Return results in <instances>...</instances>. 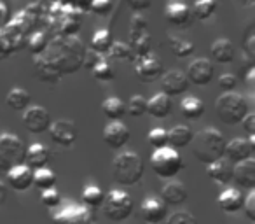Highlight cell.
Wrapping results in <instances>:
<instances>
[{
	"mask_svg": "<svg viewBox=\"0 0 255 224\" xmlns=\"http://www.w3.org/2000/svg\"><path fill=\"white\" fill-rule=\"evenodd\" d=\"M86 47L77 37L65 35L47 44L46 51L35 58V75L42 82L56 84L65 74H74L82 67Z\"/></svg>",
	"mask_w": 255,
	"mask_h": 224,
	"instance_id": "cell-1",
	"label": "cell"
},
{
	"mask_svg": "<svg viewBox=\"0 0 255 224\" xmlns=\"http://www.w3.org/2000/svg\"><path fill=\"white\" fill-rule=\"evenodd\" d=\"M226 144L227 142L224 139V135L215 128L201 130L196 135H192L191 140L192 154L203 165H210L219 160V158H222L224 151H226Z\"/></svg>",
	"mask_w": 255,
	"mask_h": 224,
	"instance_id": "cell-2",
	"label": "cell"
},
{
	"mask_svg": "<svg viewBox=\"0 0 255 224\" xmlns=\"http://www.w3.org/2000/svg\"><path fill=\"white\" fill-rule=\"evenodd\" d=\"M143 172H145L143 160L135 151H124L114 158L112 177L121 186H135L143 177Z\"/></svg>",
	"mask_w": 255,
	"mask_h": 224,
	"instance_id": "cell-3",
	"label": "cell"
},
{
	"mask_svg": "<svg viewBox=\"0 0 255 224\" xmlns=\"http://www.w3.org/2000/svg\"><path fill=\"white\" fill-rule=\"evenodd\" d=\"M248 102L240 93L227 91L217 98L215 102V114L226 125H240L241 119L248 112Z\"/></svg>",
	"mask_w": 255,
	"mask_h": 224,
	"instance_id": "cell-4",
	"label": "cell"
},
{
	"mask_svg": "<svg viewBox=\"0 0 255 224\" xmlns=\"http://www.w3.org/2000/svg\"><path fill=\"white\" fill-rule=\"evenodd\" d=\"M150 167H152L154 174L159 177L173 179L184 167V161H182V156L177 149L164 146L159 149H154L152 156H150Z\"/></svg>",
	"mask_w": 255,
	"mask_h": 224,
	"instance_id": "cell-5",
	"label": "cell"
},
{
	"mask_svg": "<svg viewBox=\"0 0 255 224\" xmlns=\"http://www.w3.org/2000/svg\"><path fill=\"white\" fill-rule=\"evenodd\" d=\"M102 207H103V214H105L110 221L121 223V221H126L128 217L133 214L135 203H133L131 196L128 195L126 191L112 189V191H109L105 195Z\"/></svg>",
	"mask_w": 255,
	"mask_h": 224,
	"instance_id": "cell-6",
	"label": "cell"
},
{
	"mask_svg": "<svg viewBox=\"0 0 255 224\" xmlns=\"http://www.w3.org/2000/svg\"><path fill=\"white\" fill-rule=\"evenodd\" d=\"M25 144L14 133H0V168H11L19 165L25 158Z\"/></svg>",
	"mask_w": 255,
	"mask_h": 224,
	"instance_id": "cell-7",
	"label": "cell"
},
{
	"mask_svg": "<svg viewBox=\"0 0 255 224\" xmlns=\"http://www.w3.org/2000/svg\"><path fill=\"white\" fill-rule=\"evenodd\" d=\"M95 214L89 207L68 203L53 216V224H93Z\"/></svg>",
	"mask_w": 255,
	"mask_h": 224,
	"instance_id": "cell-8",
	"label": "cell"
},
{
	"mask_svg": "<svg viewBox=\"0 0 255 224\" xmlns=\"http://www.w3.org/2000/svg\"><path fill=\"white\" fill-rule=\"evenodd\" d=\"M133 63H135L136 75L143 82H154L163 75V61L157 56H154L152 53H147L143 56H135Z\"/></svg>",
	"mask_w": 255,
	"mask_h": 224,
	"instance_id": "cell-9",
	"label": "cell"
},
{
	"mask_svg": "<svg viewBox=\"0 0 255 224\" xmlns=\"http://www.w3.org/2000/svg\"><path fill=\"white\" fill-rule=\"evenodd\" d=\"M23 125L30 133H44L47 132L51 125V114L49 110L42 105H32L26 107L23 114Z\"/></svg>",
	"mask_w": 255,
	"mask_h": 224,
	"instance_id": "cell-10",
	"label": "cell"
},
{
	"mask_svg": "<svg viewBox=\"0 0 255 224\" xmlns=\"http://www.w3.org/2000/svg\"><path fill=\"white\" fill-rule=\"evenodd\" d=\"M47 132H49L51 139H53L54 142L60 144V146H63V147L74 146L75 140H77V135H79L77 125H75L74 121H70V119H58V121H51Z\"/></svg>",
	"mask_w": 255,
	"mask_h": 224,
	"instance_id": "cell-11",
	"label": "cell"
},
{
	"mask_svg": "<svg viewBox=\"0 0 255 224\" xmlns=\"http://www.w3.org/2000/svg\"><path fill=\"white\" fill-rule=\"evenodd\" d=\"M187 75L189 82L196 86H206L213 81V75H215V68L213 63L206 58H198V60L191 61L187 67Z\"/></svg>",
	"mask_w": 255,
	"mask_h": 224,
	"instance_id": "cell-12",
	"label": "cell"
},
{
	"mask_svg": "<svg viewBox=\"0 0 255 224\" xmlns=\"http://www.w3.org/2000/svg\"><path fill=\"white\" fill-rule=\"evenodd\" d=\"M159 79H161V89H163V93L168 96L184 95L189 89V86H191L185 72L178 70V68H173V70L166 72V74H163Z\"/></svg>",
	"mask_w": 255,
	"mask_h": 224,
	"instance_id": "cell-13",
	"label": "cell"
},
{
	"mask_svg": "<svg viewBox=\"0 0 255 224\" xmlns=\"http://www.w3.org/2000/svg\"><path fill=\"white\" fill-rule=\"evenodd\" d=\"M164 18L170 25L177 26V28H189L192 19H194V14L187 4H184L180 0H173L164 9Z\"/></svg>",
	"mask_w": 255,
	"mask_h": 224,
	"instance_id": "cell-14",
	"label": "cell"
},
{
	"mask_svg": "<svg viewBox=\"0 0 255 224\" xmlns=\"http://www.w3.org/2000/svg\"><path fill=\"white\" fill-rule=\"evenodd\" d=\"M255 151V135H248V139H233L229 144H226V151L224 156L231 163H238L247 158H250Z\"/></svg>",
	"mask_w": 255,
	"mask_h": 224,
	"instance_id": "cell-15",
	"label": "cell"
},
{
	"mask_svg": "<svg viewBox=\"0 0 255 224\" xmlns=\"http://www.w3.org/2000/svg\"><path fill=\"white\" fill-rule=\"evenodd\" d=\"M129 140V130L119 119H114L103 130V142L112 149H123Z\"/></svg>",
	"mask_w": 255,
	"mask_h": 224,
	"instance_id": "cell-16",
	"label": "cell"
},
{
	"mask_svg": "<svg viewBox=\"0 0 255 224\" xmlns=\"http://www.w3.org/2000/svg\"><path fill=\"white\" fill-rule=\"evenodd\" d=\"M233 181L241 189H254L255 188V160L247 158L243 161H238L233 165Z\"/></svg>",
	"mask_w": 255,
	"mask_h": 224,
	"instance_id": "cell-17",
	"label": "cell"
},
{
	"mask_svg": "<svg viewBox=\"0 0 255 224\" xmlns=\"http://www.w3.org/2000/svg\"><path fill=\"white\" fill-rule=\"evenodd\" d=\"M142 217L149 224H159L166 219V203L157 196H147L142 202Z\"/></svg>",
	"mask_w": 255,
	"mask_h": 224,
	"instance_id": "cell-18",
	"label": "cell"
},
{
	"mask_svg": "<svg viewBox=\"0 0 255 224\" xmlns=\"http://www.w3.org/2000/svg\"><path fill=\"white\" fill-rule=\"evenodd\" d=\"M32 179H33V172L30 167L19 163L14 167L9 168L7 172V182L12 189L16 191H26V189L32 188Z\"/></svg>",
	"mask_w": 255,
	"mask_h": 224,
	"instance_id": "cell-19",
	"label": "cell"
},
{
	"mask_svg": "<svg viewBox=\"0 0 255 224\" xmlns=\"http://www.w3.org/2000/svg\"><path fill=\"white\" fill-rule=\"evenodd\" d=\"M206 175L217 184L227 186L229 182H233V163L224 156L219 158L213 163L206 165Z\"/></svg>",
	"mask_w": 255,
	"mask_h": 224,
	"instance_id": "cell-20",
	"label": "cell"
},
{
	"mask_svg": "<svg viewBox=\"0 0 255 224\" xmlns=\"http://www.w3.org/2000/svg\"><path fill=\"white\" fill-rule=\"evenodd\" d=\"M173 112V100L171 96L164 95L163 91L156 93L150 100H147V114H150L152 118L164 119Z\"/></svg>",
	"mask_w": 255,
	"mask_h": 224,
	"instance_id": "cell-21",
	"label": "cell"
},
{
	"mask_svg": "<svg viewBox=\"0 0 255 224\" xmlns=\"http://www.w3.org/2000/svg\"><path fill=\"white\" fill-rule=\"evenodd\" d=\"M49 160H51V151H49V147L44 146V144L35 142L25 149V158H23V161H25L26 167L42 168L49 163Z\"/></svg>",
	"mask_w": 255,
	"mask_h": 224,
	"instance_id": "cell-22",
	"label": "cell"
},
{
	"mask_svg": "<svg viewBox=\"0 0 255 224\" xmlns=\"http://www.w3.org/2000/svg\"><path fill=\"white\" fill-rule=\"evenodd\" d=\"M187 198H189V191L184 182H180V181L168 182V184H164L163 189H161V200H163L166 205H182V203H185Z\"/></svg>",
	"mask_w": 255,
	"mask_h": 224,
	"instance_id": "cell-23",
	"label": "cell"
},
{
	"mask_svg": "<svg viewBox=\"0 0 255 224\" xmlns=\"http://www.w3.org/2000/svg\"><path fill=\"white\" fill-rule=\"evenodd\" d=\"M243 202H245V196L236 188H227L219 195V207L226 214L240 212L241 207H243Z\"/></svg>",
	"mask_w": 255,
	"mask_h": 224,
	"instance_id": "cell-24",
	"label": "cell"
},
{
	"mask_svg": "<svg viewBox=\"0 0 255 224\" xmlns=\"http://www.w3.org/2000/svg\"><path fill=\"white\" fill-rule=\"evenodd\" d=\"M210 53H212V58L217 61V63H231V61L234 60L236 49H234L233 42H231L229 39L220 37V39H217L212 42Z\"/></svg>",
	"mask_w": 255,
	"mask_h": 224,
	"instance_id": "cell-25",
	"label": "cell"
},
{
	"mask_svg": "<svg viewBox=\"0 0 255 224\" xmlns=\"http://www.w3.org/2000/svg\"><path fill=\"white\" fill-rule=\"evenodd\" d=\"M192 130L189 128L187 125H177L173 126V128L168 132V142L171 144L170 147H173V149H184V147H187L189 144H191L192 140Z\"/></svg>",
	"mask_w": 255,
	"mask_h": 224,
	"instance_id": "cell-26",
	"label": "cell"
},
{
	"mask_svg": "<svg viewBox=\"0 0 255 224\" xmlns=\"http://www.w3.org/2000/svg\"><path fill=\"white\" fill-rule=\"evenodd\" d=\"M180 112L187 119H199L205 114V103L194 95L185 96L180 102Z\"/></svg>",
	"mask_w": 255,
	"mask_h": 224,
	"instance_id": "cell-27",
	"label": "cell"
},
{
	"mask_svg": "<svg viewBox=\"0 0 255 224\" xmlns=\"http://www.w3.org/2000/svg\"><path fill=\"white\" fill-rule=\"evenodd\" d=\"M102 112L107 119H110V121L121 119L124 114H126V103H124L119 96H109V98L103 100Z\"/></svg>",
	"mask_w": 255,
	"mask_h": 224,
	"instance_id": "cell-28",
	"label": "cell"
},
{
	"mask_svg": "<svg viewBox=\"0 0 255 224\" xmlns=\"http://www.w3.org/2000/svg\"><path fill=\"white\" fill-rule=\"evenodd\" d=\"M114 42V37H112V32L109 28H98L95 32V35L91 37V47L89 49L96 51L100 54H105L107 51L110 49Z\"/></svg>",
	"mask_w": 255,
	"mask_h": 224,
	"instance_id": "cell-29",
	"label": "cell"
},
{
	"mask_svg": "<svg viewBox=\"0 0 255 224\" xmlns=\"http://www.w3.org/2000/svg\"><path fill=\"white\" fill-rule=\"evenodd\" d=\"M30 93L23 88H12L11 91L7 93V105L11 107L16 112H21L26 107L30 105Z\"/></svg>",
	"mask_w": 255,
	"mask_h": 224,
	"instance_id": "cell-30",
	"label": "cell"
},
{
	"mask_svg": "<svg viewBox=\"0 0 255 224\" xmlns=\"http://www.w3.org/2000/svg\"><path fill=\"white\" fill-rule=\"evenodd\" d=\"M56 184V174L49 168L42 167V168H37L33 172V179H32V186H35L37 189L44 191V189H49V188H54Z\"/></svg>",
	"mask_w": 255,
	"mask_h": 224,
	"instance_id": "cell-31",
	"label": "cell"
},
{
	"mask_svg": "<svg viewBox=\"0 0 255 224\" xmlns=\"http://www.w3.org/2000/svg\"><path fill=\"white\" fill-rule=\"evenodd\" d=\"M217 7H219V2H217V0H196L194 7H192V14H194L199 21H208L217 12Z\"/></svg>",
	"mask_w": 255,
	"mask_h": 224,
	"instance_id": "cell-32",
	"label": "cell"
},
{
	"mask_svg": "<svg viewBox=\"0 0 255 224\" xmlns=\"http://www.w3.org/2000/svg\"><path fill=\"white\" fill-rule=\"evenodd\" d=\"M81 196H82V202H84V205L89 207V209H98V207H102L103 198H105L103 191L95 184L86 186V188L82 189Z\"/></svg>",
	"mask_w": 255,
	"mask_h": 224,
	"instance_id": "cell-33",
	"label": "cell"
},
{
	"mask_svg": "<svg viewBox=\"0 0 255 224\" xmlns=\"http://www.w3.org/2000/svg\"><path fill=\"white\" fill-rule=\"evenodd\" d=\"M129 40H131V51L135 53V56H143L152 49V37H150L149 32L129 37Z\"/></svg>",
	"mask_w": 255,
	"mask_h": 224,
	"instance_id": "cell-34",
	"label": "cell"
},
{
	"mask_svg": "<svg viewBox=\"0 0 255 224\" xmlns=\"http://www.w3.org/2000/svg\"><path fill=\"white\" fill-rule=\"evenodd\" d=\"M107 54H109L110 58H114V60H121V61L133 60V58H135V53L131 51V46H128L123 40H114L110 49L107 51Z\"/></svg>",
	"mask_w": 255,
	"mask_h": 224,
	"instance_id": "cell-35",
	"label": "cell"
},
{
	"mask_svg": "<svg viewBox=\"0 0 255 224\" xmlns=\"http://www.w3.org/2000/svg\"><path fill=\"white\" fill-rule=\"evenodd\" d=\"M91 72H93V77H95L96 81H100V82L114 81V77H116L112 65H110L109 61L105 60V58H102V60H100L98 63H96L95 67L91 68Z\"/></svg>",
	"mask_w": 255,
	"mask_h": 224,
	"instance_id": "cell-36",
	"label": "cell"
},
{
	"mask_svg": "<svg viewBox=\"0 0 255 224\" xmlns=\"http://www.w3.org/2000/svg\"><path fill=\"white\" fill-rule=\"evenodd\" d=\"M170 47L173 51V54L177 58H185V56H191L194 53V44L191 40H185V39H178V37H170Z\"/></svg>",
	"mask_w": 255,
	"mask_h": 224,
	"instance_id": "cell-37",
	"label": "cell"
},
{
	"mask_svg": "<svg viewBox=\"0 0 255 224\" xmlns=\"http://www.w3.org/2000/svg\"><path fill=\"white\" fill-rule=\"evenodd\" d=\"M47 35L44 32H35L30 35L28 39V49L32 51L35 56H39V54H42L44 51H46L47 47Z\"/></svg>",
	"mask_w": 255,
	"mask_h": 224,
	"instance_id": "cell-38",
	"label": "cell"
},
{
	"mask_svg": "<svg viewBox=\"0 0 255 224\" xmlns=\"http://www.w3.org/2000/svg\"><path fill=\"white\" fill-rule=\"evenodd\" d=\"M126 109L133 118H142L143 114H147V100L142 95H133Z\"/></svg>",
	"mask_w": 255,
	"mask_h": 224,
	"instance_id": "cell-39",
	"label": "cell"
},
{
	"mask_svg": "<svg viewBox=\"0 0 255 224\" xmlns=\"http://www.w3.org/2000/svg\"><path fill=\"white\" fill-rule=\"evenodd\" d=\"M143 32H149V19L143 14H135L129 23V37L140 35Z\"/></svg>",
	"mask_w": 255,
	"mask_h": 224,
	"instance_id": "cell-40",
	"label": "cell"
},
{
	"mask_svg": "<svg viewBox=\"0 0 255 224\" xmlns=\"http://www.w3.org/2000/svg\"><path fill=\"white\" fill-rule=\"evenodd\" d=\"M147 140L149 144L154 147V149H159V147H164L168 144V132L163 128H154L149 132L147 135Z\"/></svg>",
	"mask_w": 255,
	"mask_h": 224,
	"instance_id": "cell-41",
	"label": "cell"
},
{
	"mask_svg": "<svg viewBox=\"0 0 255 224\" xmlns=\"http://www.w3.org/2000/svg\"><path fill=\"white\" fill-rule=\"evenodd\" d=\"M40 202H42V205H46L47 209H56V207L61 203V196L54 188H49V189H44L42 191Z\"/></svg>",
	"mask_w": 255,
	"mask_h": 224,
	"instance_id": "cell-42",
	"label": "cell"
},
{
	"mask_svg": "<svg viewBox=\"0 0 255 224\" xmlns=\"http://www.w3.org/2000/svg\"><path fill=\"white\" fill-rule=\"evenodd\" d=\"M166 224H198V219L187 210H178L168 217Z\"/></svg>",
	"mask_w": 255,
	"mask_h": 224,
	"instance_id": "cell-43",
	"label": "cell"
},
{
	"mask_svg": "<svg viewBox=\"0 0 255 224\" xmlns=\"http://www.w3.org/2000/svg\"><path fill=\"white\" fill-rule=\"evenodd\" d=\"M112 0H91L89 4V11L96 16H107L112 11Z\"/></svg>",
	"mask_w": 255,
	"mask_h": 224,
	"instance_id": "cell-44",
	"label": "cell"
},
{
	"mask_svg": "<svg viewBox=\"0 0 255 224\" xmlns=\"http://www.w3.org/2000/svg\"><path fill=\"white\" fill-rule=\"evenodd\" d=\"M241 210H245V216L248 217L250 223H255V191L254 189H250V193L245 196V202H243Z\"/></svg>",
	"mask_w": 255,
	"mask_h": 224,
	"instance_id": "cell-45",
	"label": "cell"
},
{
	"mask_svg": "<svg viewBox=\"0 0 255 224\" xmlns=\"http://www.w3.org/2000/svg\"><path fill=\"white\" fill-rule=\"evenodd\" d=\"M236 86H238V77L234 74H222L219 77V88L222 93L234 91Z\"/></svg>",
	"mask_w": 255,
	"mask_h": 224,
	"instance_id": "cell-46",
	"label": "cell"
},
{
	"mask_svg": "<svg viewBox=\"0 0 255 224\" xmlns=\"http://www.w3.org/2000/svg\"><path fill=\"white\" fill-rule=\"evenodd\" d=\"M102 54L96 53V51L93 49H86V54H84V60H82V67H86L88 70H91L93 67H95L96 63H98L100 60H102Z\"/></svg>",
	"mask_w": 255,
	"mask_h": 224,
	"instance_id": "cell-47",
	"label": "cell"
},
{
	"mask_svg": "<svg viewBox=\"0 0 255 224\" xmlns=\"http://www.w3.org/2000/svg\"><path fill=\"white\" fill-rule=\"evenodd\" d=\"M241 125H243L245 132H247L248 135H255V114H254V112H250V110H248L247 116L241 119Z\"/></svg>",
	"mask_w": 255,
	"mask_h": 224,
	"instance_id": "cell-48",
	"label": "cell"
},
{
	"mask_svg": "<svg viewBox=\"0 0 255 224\" xmlns=\"http://www.w3.org/2000/svg\"><path fill=\"white\" fill-rule=\"evenodd\" d=\"M126 4L133 9V11L140 12L145 11V9L150 7V0H126Z\"/></svg>",
	"mask_w": 255,
	"mask_h": 224,
	"instance_id": "cell-49",
	"label": "cell"
},
{
	"mask_svg": "<svg viewBox=\"0 0 255 224\" xmlns=\"http://www.w3.org/2000/svg\"><path fill=\"white\" fill-rule=\"evenodd\" d=\"M9 19H11V14H9L7 5H5L4 2H0V28L7 25Z\"/></svg>",
	"mask_w": 255,
	"mask_h": 224,
	"instance_id": "cell-50",
	"label": "cell"
},
{
	"mask_svg": "<svg viewBox=\"0 0 255 224\" xmlns=\"http://www.w3.org/2000/svg\"><path fill=\"white\" fill-rule=\"evenodd\" d=\"M5 200H7V189H5L4 182L0 181V205H4Z\"/></svg>",
	"mask_w": 255,
	"mask_h": 224,
	"instance_id": "cell-51",
	"label": "cell"
},
{
	"mask_svg": "<svg viewBox=\"0 0 255 224\" xmlns=\"http://www.w3.org/2000/svg\"><path fill=\"white\" fill-rule=\"evenodd\" d=\"M255 0H243V5H254Z\"/></svg>",
	"mask_w": 255,
	"mask_h": 224,
	"instance_id": "cell-52",
	"label": "cell"
}]
</instances>
